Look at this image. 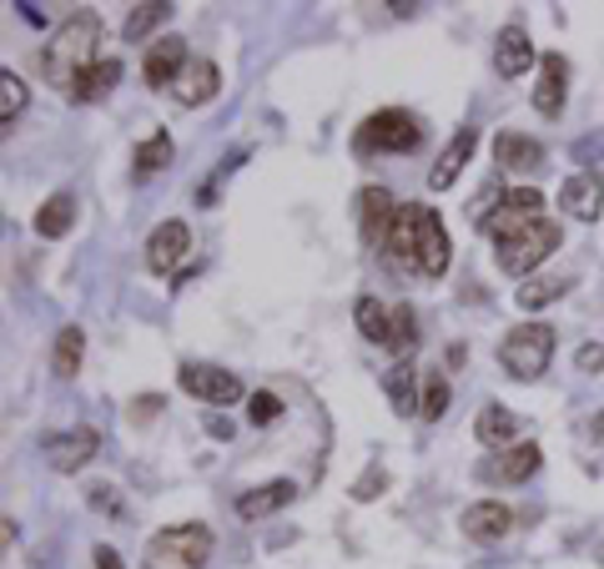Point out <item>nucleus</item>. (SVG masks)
<instances>
[{
	"mask_svg": "<svg viewBox=\"0 0 604 569\" xmlns=\"http://www.w3.org/2000/svg\"><path fill=\"white\" fill-rule=\"evenodd\" d=\"M474 146H479V131L474 127H463V131H453V142L439 152V162H433V172H428V182H433V192H449L453 182H459V172L469 166V156H474Z\"/></svg>",
	"mask_w": 604,
	"mask_h": 569,
	"instance_id": "obj_20",
	"label": "nucleus"
},
{
	"mask_svg": "<svg viewBox=\"0 0 604 569\" xmlns=\"http://www.w3.org/2000/svg\"><path fill=\"white\" fill-rule=\"evenodd\" d=\"M187 41L182 36H162L152 41V51H146V66H142V81L152 86V91H166L172 96V86H177V76L187 72Z\"/></svg>",
	"mask_w": 604,
	"mask_h": 569,
	"instance_id": "obj_11",
	"label": "nucleus"
},
{
	"mask_svg": "<svg viewBox=\"0 0 604 569\" xmlns=\"http://www.w3.org/2000/svg\"><path fill=\"white\" fill-rule=\"evenodd\" d=\"M41 453H46V463L56 469V474H76V469H86V463L101 453V434L96 428H72V434H51L46 444H41Z\"/></svg>",
	"mask_w": 604,
	"mask_h": 569,
	"instance_id": "obj_9",
	"label": "nucleus"
},
{
	"mask_svg": "<svg viewBox=\"0 0 604 569\" xmlns=\"http://www.w3.org/2000/svg\"><path fill=\"white\" fill-rule=\"evenodd\" d=\"M217 91H222V72H217V61H207V56H191L187 72L172 86V96H177L182 107H207Z\"/></svg>",
	"mask_w": 604,
	"mask_h": 569,
	"instance_id": "obj_14",
	"label": "nucleus"
},
{
	"mask_svg": "<svg viewBox=\"0 0 604 569\" xmlns=\"http://www.w3.org/2000/svg\"><path fill=\"white\" fill-rule=\"evenodd\" d=\"M177 383L191 393V398H201V404H238L242 398V379L238 373H227V368H212V363H182Z\"/></svg>",
	"mask_w": 604,
	"mask_h": 569,
	"instance_id": "obj_7",
	"label": "nucleus"
},
{
	"mask_svg": "<svg viewBox=\"0 0 604 569\" xmlns=\"http://www.w3.org/2000/svg\"><path fill=\"white\" fill-rule=\"evenodd\" d=\"M393 217H398V203H393L388 187H363L358 192V232H363L367 248H383Z\"/></svg>",
	"mask_w": 604,
	"mask_h": 569,
	"instance_id": "obj_12",
	"label": "nucleus"
},
{
	"mask_svg": "<svg viewBox=\"0 0 604 569\" xmlns=\"http://www.w3.org/2000/svg\"><path fill=\"white\" fill-rule=\"evenodd\" d=\"M594 439L604 444V408H600V414H594Z\"/></svg>",
	"mask_w": 604,
	"mask_h": 569,
	"instance_id": "obj_40",
	"label": "nucleus"
},
{
	"mask_svg": "<svg viewBox=\"0 0 604 569\" xmlns=\"http://www.w3.org/2000/svg\"><path fill=\"white\" fill-rule=\"evenodd\" d=\"M91 565H96V569H127V565H121V555H117V549H111V545H96Z\"/></svg>",
	"mask_w": 604,
	"mask_h": 569,
	"instance_id": "obj_38",
	"label": "nucleus"
},
{
	"mask_svg": "<svg viewBox=\"0 0 604 569\" xmlns=\"http://www.w3.org/2000/svg\"><path fill=\"white\" fill-rule=\"evenodd\" d=\"M117 81H121V61L117 56H101L91 72L76 81L72 96H76V101H101V96H111V86H117Z\"/></svg>",
	"mask_w": 604,
	"mask_h": 569,
	"instance_id": "obj_27",
	"label": "nucleus"
},
{
	"mask_svg": "<svg viewBox=\"0 0 604 569\" xmlns=\"http://www.w3.org/2000/svg\"><path fill=\"white\" fill-rule=\"evenodd\" d=\"M207 434H212V439H232V424H227V418H207Z\"/></svg>",
	"mask_w": 604,
	"mask_h": 569,
	"instance_id": "obj_39",
	"label": "nucleus"
},
{
	"mask_svg": "<svg viewBox=\"0 0 604 569\" xmlns=\"http://www.w3.org/2000/svg\"><path fill=\"white\" fill-rule=\"evenodd\" d=\"M293 499H297V484H293V479H273V484H257V489H248V494H238V519L257 524V519H267V514L287 510Z\"/></svg>",
	"mask_w": 604,
	"mask_h": 569,
	"instance_id": "obj_19",
	"label": "nucleus"
},
{
	"mask_svg": "<svg viewBox=\"0 0 604 569\" xmlns=\"http://www.w3.org/2000/svg\"><path fill=\"white\" fill-rule=\"evenodd\" d=\"M554 358V328L549 322H519V328L504 332L498 343V368L519 383H534Z\"/></svg>",
	"mask_w": 604,
	"mask_h": 569,
	"instance_id": "obj_6",
	"label": "nucleus"
},
{
	"mask_svg": "<svg viewBox=\"0 0 604 569\" xmlns=\"http://www.w3.org/2000/svg\"><path fill=\"white\" fill-rule=\"evenodd\" d=\"M86 504H91V510H107V514H121L117 489H111V484H91V489H86Z\"/></svg>",
	"mask_w": 604,
	"mask_h": 569,
	"instance_id": "obj_37",
	"label": "nucleus"
},
{
	"mask_svg": "<svg viewBox=\"0 0 604 569\" xmlns=\"http://www.w3.org/2000/svg\"><path fill=\"white\" fill-rule=\"evenodd\" d=\"M353 318H358V332H363L367 343H383V348H388L393 308H383L378 297H358V303H353Z\"/></svg>",
	"mask_w": 604,
	"mask_h": 569,
	"instance_id": "obj_26",
	"label": "nucleus"
},
{
	"mask_svg": "<svg viewBox=\"0 0 604 569\" xmlns=\"http://www.w3.org/2000/svg\"><path fill=\"white\" fill-rule=\"evenodd\" d=\"M207 559H212V529L201 519H187V524L156 529L142 565L146 569H207Z\"/></svg>",
	"mask_w": 604,
	"mask_h": 569,
	"instance_id": "obj_5",
	"label": "nucleus"
},
{
	"mask_svg": "<svg viewBox=\"0 0 604 569\" xmlns=\"http://www.w3.org/2000/svg\"><path fill=\"white\" fill-rule=\"evenodd\" d=\"M101 36H107L101 15H91V11H76L72 21H61V31L41 51V76L56 91H76V81L101 61Z\"/></svg>",
	"mask_w": 604,
	"mask_h": 569,
	"instance_id": "obj_3",
	"label": "nucleus"
},
{
	"mask_svg": "<svg viewBox=\"0 0 604 569\" xmlns=\"http://www.w3.org/2000/svg\"><path fill=\"white\" fill-rule=\"evenodd\" d=\"M479 227L494 238V262L498 273L509 277H529L559 248V222L545 217V192L539 187H509Z\"/></svg>",
	"mask_w": 604,
	"mask_h": 569,
	"instance_id": "obj_1",
	"label": "nucleus"
},
{
	"mask_svg": "<svg viewBox=\"0 0 604 569\" xmlns=\"http://www.w3.org/2000/svg\"><path fill=\"white\" fill-rule=\"evenodd\" d=\"M414 348H418V318H414V308L403 303V308H393L388 353H398V358H414Z\"/></svg>",
	"mask_w": 604,
	"mask_h": 569,
	"instance_id": "obj_29",
	"label": "nucleus"
},
{
	"mask_svg": "<svg viewBox=\"0 0 604 569\" xmlns=\"http://www.w3.org/2000/svg\"><path fill=\"white\" fill-rule=\"evenodd\" d=\"M383 252L398 273L408 277H443L449 273V232H443V217L424 203H403L398 217H393L388 238H383Z\"/></svg>",
	"mask_w": 604,
	"mask_h": 569,
	"instance_id": "obj_2",
	"label": "nucleus"
},
{
	"mask_svg": "<svg viewBox=\"0 0 604 569\" xmlns=\"http://www.w3.org/2000/svg\"><path fill=\"white\" fill-rule=\"evenodd\" d=\"M172 152H177L172 136H166V131H152V136L136 146V156H131V177L146 182V177H156V172H166V166H172Z\"/></svg>",
	"mask_w": 604,
	"mask_h": 569,
	"instance_id": "obj_23",
	"label": "nucleus"
},
{
	"mask_svg": "<svg viewBox=\"0 0 604 569\" xmlns=\"http://www.w3.org/2000/svg\"><path fill=\"white\" fill-rule=\"evenodd\" d=\"M539 463H545V449L534 439H519L514 449L494 453V459L479 469V479H488V484H524V479L539 474Z\"/></svg>",
	"mask_w": 604,
	"mask_h": 569,
	"instance_id": "obj_10",
	"label": "nucleus"
},
{
	"mask_svg": "<svg viewBox=\"0 0 604 569\" xmlns=\"http://www.w3.org/2000/svg\"><path fill=\"white\" fill-rule=\"evenodd\" d=\"M574 368H580V373H604V343H580Z\"/></svg>",
	"mask_w": 604,
	"mask_h": 569,
	"instance_id": "obj_36",
	"label": "nucleus"
},
{
	"mask_svg": "<svg viewBox=\"0 0 604 569\" xmlns=\"http://www.w3.org/2000/svg\"><path fill=\"white\" fill-rule=\"evenodd\" d=\"M187 252H191V227L182 217H166L162 227H152V238H146V267L156 277H172Z\"/></svg>",
	"mask_w": 604,
	"mask_h": 569,
	"instance_id": "obj_8",
	"label": "nucleus"
},
{
	"mask_svg": "<svg viewBox=\"0 0 604 569\" xmlns=\"http://www.w3.org/2000/svg\"><path fill=\"white\" fill-rule=\"evenodd\" d=\"M559 212L580 217V222H594L604 212V177L600 172H574V177L559 187Z\"/></svg>",
	"mask_w": 604,
	"mask_h": 569,
	"instance_id": "obj_13",
	"label": "nucleus"
},
{
	"mask_svg": "<svg viewBox=\"0 0 604 569\" xmlns=\"http://www.w3.org/2000/svg\"><path fill=\"white\" fill-rule=\"evenodd\" d=\"M166 408V398L162 393H146V398H131V418H136V424H152L156 414H162Z\"/></svg>",
	"mask_w": 604,
	"mask_h": 569,
	"instance_id": "obj_35",
	"label": "nucleus"
},
{
	"mask_svg": "<svg viewBox=\"0 0 604 569\" xmlns=\"http://www.w3.org/2000/svg\"><path fill=\"white\" fill-rule=\"evenodd\" d=\"M72 222H76V197H72V192H56V197L41 203V212H36V232H41V238H51V242L66 238Z\"/></svg>",
	"mask_w": 604,
	"mask_h": 569,
	"instance_id": "obj_24",
	"label": "nucleus"
},
{
	"mask_svg": "<svg viewBox=\"0 0 604 569\" xmlns=\"http://www.w3.org/2000/svg\"><path fill=\"white\" fill-rule=\"evenodd\" d=\"M449 414V379L443 373H424V393H418V418H443Z\"/></svg>",
	"mask_w": 604,
	"mask_h": 569,
	"instance_id": "obj_31",
	"label": "nucleus"
},
{
	"mask_svg": "<svg viewBox=\"0 0 604 569\" xmlns=\"http://www.w3.org/2000/svg\"><path fill=\"white\" fill-rule=\"evenodd\" d=\"M383 389H388V404L398 408V414L418 418V393H424V373H418L408 358H398V363L383 373Z\"/></svg>",
	"mask_w": 604,
	"mask_h": 569,
	"instance_id": "obj_21",
	"label": "nucleus"
},
{
	"mask_svg": "<svg viewBox=\"0 0 604 569\" xmlns=\"http://www.w3.org/2000/svg\"><path fill=\"white\" fill-rule=\"evenodd\" d=\"M594 559H600V565H604V539H600V549H594Z\"/></svg>",
	"mask_w": 604,
	"mask_h": 569,
	"instance_id": "obj_41",
	"label": "nucleus"
},
{
	"mask_svg": "<svg viewBox=\"0 0 604 569\" xmlns=\"http://www.w3.org/2000/svg\"><path fill=\"white\" fill-rule=\"evenodd\" d=\"M383 489H388V469H383V463H367V474L353 484V499L358 504H367V499H378Z\"/></svg>",
	"mask_w": 604,
	"mask_h": 569,
	"instance_id": "obj_34",
	"label": "nucleus"
},
{
	"mask_svg": "<svg viewBox=\"0 0 604 569\" xmlns=\"http://www.w3.org/2000/svg\"><path fill=\"white\" fill-rule=\"evenodd\" d=\"M424 142V121L403 107H383L353 131V152L358 156H403V152H418Z\"/></svg>",
	"mask_w": 604,
	"mask_h": 569,
	"instance_id": "obj_4",
	"label": "nucleus"
},
{
	"mask_svg": "<svg viewBox=\"0 0 604 569\" xmlns=\"http://www.w3.org/2000/svg\"><path fill=\"white\" fill-rule=\"evenodd\" d=\"M534 41H529V31L524 25H504L494 36V72L504 76V81H514V76H524L534 66Z\"/></svg>",
	"mask_w": 604,
	"mask_h": 569,
	"instance_id": "obj_16",
	"label": "nucleus"
},
{
	"mask_svg": "<svg viewBox=\"0 0 604 569\" xmlns=\"http://www.w3.org/2000/svg\"><path fill=\"white\" fill-rule=\"evenodd\" d=\"M509 529H514V510L498 504V499H479V504L463 510V534L479 539V545H494V539H504Z\"/></svg>",
	"mask_w": 604,
	"mask_h": 569,
	"instance_id": "obj_17",
	"label": "nucleus"
},
{
	"mask_svg": "<svg viewBox=\"0 0 604 569\" xmlns=\"http://www.w3.org/2000/svg\"><path fill=\"white\" fill-rule=\"evenodd\" d=\"M494 162H498V172H539L545 166V142H534L524 131H498Z\"/></svg>",
	"mask_w": 604,
	"mask_h": 569,
	"instance_id": "obj_18",
	"label": "nucleus"
},
{
	"mask_svg": "<svg viewBox=\"0 0 604 569\" xmlns=\"http://www.w3.org/2000/svg\"><path fill=\"white\" fill-rule=\"evenodd\" d=\"M569 287H574L569 277H545V283H524L514 297H519V308H524V313H539V308H549L554 297H564Z\"/></svg>",
	"mask_w": 604,
	"mask_h": 569,
	"instance_id": "obj_30",
	"label": "nucleus"
},
{
	"mask_svg": "<svg viewBox=\"0 0 604 569\" xmlns=\"http://www.w3.org/2000/svg\"><path fill=\"white\" fill-rule=\"evenodd\" d=\"M474 434H479V444H484V449H498V453H504V449H514L519 418H514L504 404H484V414H479Z\"/></svg>",
	"mask_w": 604,
	"mask_h": 569,
	"instance_id": "obj_22",
	"label": "nucleus"
},
{
	"mask_svg": "<svg viewBox=\"0 0 604 569\" xmlns=\"http://www.w3.org/2000/svg\"><path fill=\"white\" fill-rule=\"evenodd\" d=\"M248 418H252V428H273L277 418H283V398H277V393H252Z\"/></svg>",
	"mask_w": 604,
	"mask_h": 569,
	"instance_id": "obj_33",
	"label": "nucleus"
},
{
	"mask_svg": "<svg viewBox=\"0 0 604 569\" xmlns=\"http://www.w3.org/2000/svg\"><path fill=\"white\" fill-rule=\"evenodd\" d=\"M25 81L15 72H0V127H15V117L25 111Z\"/></svg>",
	"mask_w": 604,
	"mask_h": 569,
	"instance_id": "obj_32",
	"label": "nucleus"
},
{
	"mask_svg": "<svg viewBox=\"0 0 604 569\" xmlns=\"http://www.w3.org/2000/svg\"><path fill=\"white\" fill-rule=\"evenodd\" d=\"M172 11H177V6H166V0H152V6H131L127 25H121V36H127V41H146L156 25L172 21Z\"/></svg>",
	"mask_w": 604,
	"mask_h": 569,
	"instance_id": "obj_28",
	"label": "nucleus"
},
{
	"mask_svg": "<svg viewBox=\"0 0 604 569\" xmlns=\"http://www.w3.org/2000/svg\"><path fill=\"white\" fill-rule=\"evenodd\" d=\"M81 353H86V332L76 322L56 332V348H51V368H56V379H76L81 373Z\"/></svg>",
	"mask_w": 604,
	"mask_h": 569,
	"instance_id": "obj_25",
	"label": "nucleus"
},
{
	"mask_svg": "<svg viewBox=\"0 0 604 569\" xmlns=\"http://www.w3.org/2000/svg\"><path fill=\"white\" fill-rule=\"evenodd\" d=\"M569 101V61L554 56L549 51L545 61H539V86H534V111L539 117H559Z\"/></svg>",
	"mask_w": 604,
	"mask_h": 569,
	"instance_id": "obj_15",
	"label": "nucleus"
}]
</instances>
